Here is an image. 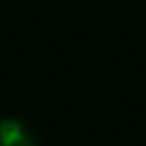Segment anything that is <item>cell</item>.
I'll list each match as a JSON object with an SVG mask.
<instances>
[{"instance_id": "6da1fadb", "label": "cell", "mask_w": 146, "mask_h": 146, "mask_svg": "<svg viewBox=\"0 0 146 146\" xmlns=\"http://www.w3.org/2000/svg\"><path fill=\"white\" fill-rule=\"evenodd\" d=\"M0 146H38V143L22 122L0 119Z\"/></svg>"}]
</instances>
